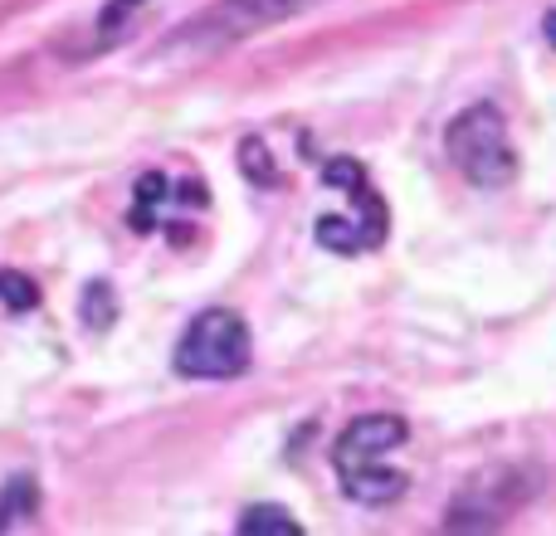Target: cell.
Here are the masks:
<instances>
[{"mask_svg": "<svg viewBox=\"0 0 556 536\" xmlns=\"http://www.w3.org/2000/svg\"><path fill=\"white\" fill-rule=\"evenodd\" d=\"M303 0H225L195 25V39H244L254 29L274 25V20L293 15Z\"/></svg>", "mask_w": 556, "mask_h": 536, "instance_id": "5", "label": "cell"}, {"mask_svg": "<svg viewBox=\"0 0 556 536\" xmlns=\"http://www.w3.org/2000/svg\"><path fill=\"white\" fill-rule=\"evenodd\" d=\"M250 356H254V342L244 317L230 312V307H211V312H201L181 332L172 361L191 381H230V375H240L250 366Z\"/></svg>", "mask_w": 556, "mask_h": 536, "instance_id": "3", "label": "cell"}, {"mask_svg": "<svg viewBox=\"0 0 556 536\" xmlns=\"http://www.w3.org/2000/svg\"><path fill=\"white\" fill-rule=\"evenodd\" d=\"M35 508H39V488L35 483H25V478H15L5 488V502H0V532H5L20 512H35Z\"/></svg>", "mask_w": 556, "mask_h": 536, "instance_id": "8", "label": "cell"}, {"mask_svg": "<svg viewBox=\"0 0 556 536\" xmlns=\"http://www.w3.org/2000/svg\"><path fill=\"white\" fill-rule=\"evenodd\" d=\"M323 176H327V186H337L342 195H352V210L323 215V220H317V244L332 250V254L376 250V244L386 240V205H381V195L371 191L366 171L356 162H346V156H337V162H327Z\"/></svg>", "mask_w": 556, "mask_h": 536, "instance_id": "4", "label": "cell"}, {"mask_svg": "<svg viewBox=\"0 0 556 536\" xmlns=\"http://www.w3.org/2000/svg\"><path fill=\"white\" fill-rule=\"evenodd\" d=\"M117 307H113V288L108 283H88L84 293V322L93 327V332H103V327H113Z\"/></svg>", "mask_w": 556, "mask_h": 536, "instance_id": "7", "label": "cell"}, {"mask_svg": "<svg viewBox=\"0 0 556 536\" xmlns=\"http://www.w3.org/2000/svg\"><path fill=\"white\" fill-rule=\"evenodd\" d=\"M137 5H142V0H113V5L103 10V29H108V25H117V20H123V15H132Z\"/></svg>", "mask_w": 556, "mask_h": 536, "instance_id": "10", "label": "cell"}, {"mask_svg": "<svg viewBox=\"0 0 556 536\" xmlns=\"http://www.w3.org/2000/svg\"><path fill=\"white\" fill-rule=\"evenodd\" d=\"M240 532H298V518L283 508H250L240 518Z\"/></svg>", "mask_w": 556, "mask_h": 536, "instance_id": "9", "label": "cell"}, {"mask_svg": "<svg viewBox=\"0 0 556 536\" xmlns=\"http://www.w3.org/2000/svg\"><path fill=\"white\" fill-rule=\"evenodd\" d=\"M547 39L556 44V15H547Z\"/></svg>", "mask_w": 556, "mask_h": 536, "instance_id": "11", "label": "cell"}, {"mask_svg": "<svg viewBox=\"0 0 556 536\" xmlns=\"http://www.w3.org/2000/svg\"><path fill=\"white\" fill-rule=\"evenodd\" d=\"M444 152H450L454 171L479 191H503L518 181V152H513L508 123L493 103H469L444 132Z\"/></svg>", "mask_w": 556, "mask_h": 536, "instance_id": "2", "label": "cell"}, {"mask_svg": "<svg viewBox=\"0 0 556 536\" xmlns=\"http://www.w3.org/2000/svg\"><path fill=\"white\" fill-rule=\"evenodd\" d=\"M0 303H5L10 312H29V307L39 303V288H35V278L15 273V268H0Z\"/></svg>", "mask_w": 556, "mask_h": 536, "instance_id": "6", "label": "cell"}, {"mask_svg": "<svg viewBox=\"0 0 556 536\" xmlns=\"http://www.w3.org/2000/svg\"><path fill=\"white\" fill-rule=\"evenodd\" d=\"M405 439H410V424L401 414H362V420L346 424L332 449V469L346 498L362 502V508H386V502L401 498L410 478H405V469L386 463V454L401 449Z\"/></svg>", "mask_w": 556, "mask_h": 536, "instance_id": "1", "label": "cell"}]
</instances>
